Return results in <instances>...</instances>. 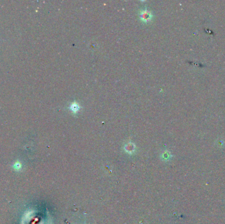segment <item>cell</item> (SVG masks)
I'll return each mask as SVG.
<instances>
[{
	"instance_id": "obj_2",
	"label": "cell",
	"mask_w": 225,
	"mask_h": 224,
	"mask_svg": "<svg viewBox=\"0 0 225 224\" xmlns=\"http://www.w3.org/2000/svg\"><path fill=\"white\" fill-rule=\"evenodd\" d=\"M69 108H70V110L73 112V113H77L79 111L80 109V106L77 102H73L71 105L70 107H69Z\"/></svg>"
},
{
	"instance_id": "obj_1",
	"label": "cell",
	"mask_w": 225,
	"mask_h": 224,
	"mask_svg": "<svg viewBox=\"0 0 225 224\" xmlns=\"http://www.w3.org/2000/svg\"><path fill=\"white\" fill-rule=\"evenodd\" d=\"M140 17L144 23H148L152 20V15L149 11L145 9V10L141 11L140 13Z\"/></svg>"
}]
</instances>
